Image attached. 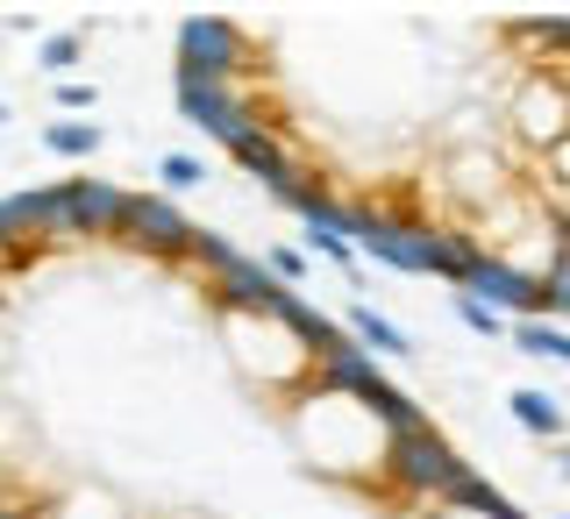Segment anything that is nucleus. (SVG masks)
<instances>
[{"label": "nucleus", "instance_id": "obj_21", "mask_svg": "<svg viewBox=\"0 0 570 519\" xmlns=\"http://www.w3.org/2000/svg\"><path fill=\"white\" fill-rule=\"evenodd\" d=\"M58 100L71 107V114H79V107H94V86H79V79H65V86H58Z\"/></svg>", "mask_w": 570, "mask_h": 519}, {"label": "nucleus", "instance_id": "obj_18", "mask_svg": "<svg viewBox=\"0 0 570 519\" xmlns=\"http://www.w3.org/2000/svg\"><path fill=\"white\" fill-rule=\"evenodd\" d=\"M450 307H456V320H463V328H471V335H499V328H507V320H499L492 307H478V299H463V292L450 299Z\"/></svg>", "mask_w": 570, "mask_h": 519}, {"label": "nucleus", "instance_id": "obj_22", "mask_svg": "<svg viewBox=\"0 0 570 519\" xmlns=\"http://www.w3.org/2000/svg\"><path fill=\"white\" fill-rule=\"evenodd\" d=\"M557 470H563V477H570V449H563V456H557Z\"/></svg>", "mask_w": 570, "mask_h": 519}, {"label": "nucleus", "instance_id": "obj_14", "mask_svg": "<svg viewBox=\"0 0 570 519\" xmlns=\"http://www.w3.org/2000/svg\"><path fill=\"white\" fill-rule=\"evenodd\" d=\"M513 349H521V356H542V363H557V370H570V335L549 328V320H521V328H513Z\"/></svg>", "mask_w": 570, "mask_h": 519}, {"label": "nucleus", "instance_id": "obj_5", "mask_svg": "<svg viewBox=\"0 0 570 519\" xmlns=\"http://www.w3.org/2000/svg\"><path fill=\"white\" fill-rule=\"evenodd\" d=\"M178 114H186L193 129H207L214 142H228V157H236L249 136H264L257 107H249L236 86H178Z\"/></svg>", "mask_w": 570, "mask_h": 519}, {"label": "nucleus", "instance_id": "obj_2", "mask_svg": "<svg viewBox=\"0 0 570 519\" xmlns=\"http://www.w3.org/2000/svg\"><path fill=\"white\" fill-rule=\"evenodd\" d=\"M243 64V29L222 14H186L178 22V86H228Z\"/></svg>", "mask_w": 570, "mask_h": 519}, {"label": "nucleus", "instance_id": "obj_7", "mask_svg": "<svg viewBox=\"0 0 570 519\" xmlns=\"http://www.w3.org/2000/svg\"><path fill=\"white\" fill-rule=\"evenodd\" d=\"M121 236H129L136 249H157V257H178V249L193 242V221L178 213L165 192H136L129 200V221H121Z\"/></svg>", "mask_w": 570, "mask_h": 519}, {"label": "nucleus", "instance_id": "obj_10", "mask_svg": "<svg viewBox=\"0 0 570 519\" xmlns=\"http://www.w3.org/2000/svg\"><path fill=\"white\" fill-rule=\"evenodd\" d=\"M507 413L521 420L528 435H542V441H563V427H570V413H563L557 399H549V391H534V385L513 391V399H507Z\"/></svg>", "mask_w": 570, "mask_h": 519}, {"label": "nucleus", "instance_id": "obj_4", "mask_svg": "<svg viewBox=\"0 0 570 519\" xmlns=\"http://www.w3.org/2000/svg\"><path fill=\"white\" fill-rule=\"evenodd\" d=\"M392 477H400L406 491H456V477H463V462H456V449L435 435V427H400L392 435Z\"/></svg>", "mask_w": 570, "mask_h": 519}, {"label": "nucleus", "instance_id": "obj_16", "mask_svg": "<svg viewBox=\"0 0 570 519\" xmlns=\"http://www.w3.org/2000/svg\"><path fill=\"white\" fill-rule=\"evenodd\" d=\"M157 178H165V186L178 192V186H200V178H207V164H200L193 150H165V157H157Z\"/></svg>", "mask_w": 570, "mask_h": 519}, {"label": "nucleus", "instance_id": "obj_3", "mask_svg": "<svg viewBox=\"0 0 570 519\" xmlns=\"http://www.w3.org/2000/svg\"><path fill=\"white\" fill-rule=\"evenodd\" d=\"M356 242H364L371 263H385V271H400V278H442V242H450V236H428V228H406V221H385V213H364Z\"/></svg>", "mask_w": 570, "mask_h": 519}, {"label": "nucleus", "instance_id": "obj_6", "mask_svg": "<svg viewBox=\"0 0 570 519\" xmlns=\"http://www.w3.org/2000/svg\"><path fill=\"white\" fill-rule=\"evenodd\" d=\"M65 228L71 236H115L121 221H129V200L136 192L107 186V178H65Z\"/></svg>", "mask_w": 570, "mask_h": 519}, {"label": "nucleus", "instance_id": "obj_12", "mask_svg": "<svg viewBox=\"0 0 570 519\" xmlns=\"http://www.w3.org/2000/svg\"><path fill=\"white\" fill-rule=\"evenodd\" d=\"M272 320H285V328H293L299 342H328V349H335V320H328V313H314L307 299L293 292V285H285V292H278V307H272Z\"/></svg>", "mask_w": 570, "mask_h": 519}, {"label": "nucleus", "instance_id": "obj_11", "mask_svg": "<svg viewBox=\"0 0 570 519\" xmlns=\"http://www.w3.org/2000/svg\"><path fill=\"white\" fill-rule=\"evenodd\" d=\"M350 328H356V342H364L371 356H414V335H406V328H392L385 313H371L364 299L350 307Z\"/></svg>", "mask_w": 570, "mask_h": 519}, {"label": "nucleus", "instance_id": "obj_20", "mask_svg": "<svg viewBox=\"0 0 570 519\" xmlns=\"http://www.w3.org/2000/svg\"><path fill=\"white\" fill-rule=\"evenodd\" d=\"M264 271H272L278 285H299V278H307V257H299V249H272V263H264Z\"/></svg>", "mask_w": 570, "mask_h": 519}, {"label": "nucleus", "instance_id": "obj_25", "mask_svg": "<svg viewBox=\"0 0 570 519\" xmlns=\"http://www.w3.org/2000/svg\"><path fill=\"white\" fill-rule=\"evenodd\" d=\"M0 519H8V506H0Z\"/></svg>", "mask_w": 570, "mask_h": 519}, {"label": "nucleus", "instance_id": "obj_17", "mask_svg": "<svg viewBox=\"0 0 570 519\" xmlns=\"http://www.w3.org/2000/svg\"><path fill=\"white\" fill-rule=\"evenodd\" d=\"M36 58H43V71L58 79V71L79 64V36H43V50H36Z\"/></svg>", "mask_w": 570, "mask_h": 519}, {"label": "nucleus", "instance_id": "obj_15", "mask_svg": "<svg viewBox=\"0 0 570 519\" xmlns=\"http://www.w3.org/2000/svg\"><path fill=\"white\" fill-rule=\"evenodd\" d=\"M542 313H570V242L557 249V263L542 278Z\"/></svg>", "mask_w": 570, "mask_h": 519}, {"label": "nucleus", "instance_id": "obj_24", "mask_svg": "<svg viewBox=\"0 0 570 519\" xmlns=\"http://www.w3.org/2000/svg\"><path fill=\"white\" fill-rule=\"evenodd\" d=\"M8 519H29V512H8Z\"/></svg>", "mask_w": 570, "mask_h": 519}, {"label": "nucleus", "instance_id": "obj_9", "mask_svg": "<svg viewBox=\"0 0 570 519\" xmlns=\"http://www.w3.org/2000/svg\"><path fill=\"white\" fill-rule=\"evenodd\" d=\"M236 164H243V171H257V178H264L272 192H285V186L299 178V171H293V157H285V142H278L272 129H264V136H249L243 150H236Z\"/></svg>", "mask_w": 570, "mask_h": 519}, {"label": "nucleus", "instance_id": "obj_8", "mask_svg": "<svg viewBox=\"0 0 570 519\" xmlns=\"http://www.w3.org/2000/svg\"><path fill=\"white\" fill-rule=\"evenodd\" d=\"M328 385L356 391L364 406L385 391V378H379V363H371V349H364V342H335V356H328Z\"/></svg>", "mask_w": 570, "mask_h": 519}, {"label": "nucleus", "instance_id": "obj_13", "mask_svg": "<svg viewBox=\"0 0 570 519\" xmlns=\"http://www.w3.org/2000/svg\"><path fill=\"white\" fill-rule=\"evenodd\" d=\"M43 150L50 157H94L100 150V121H86V114L50 121V129H43Z\"/></svg>", "mask_w": 570, "mask_h": 519}, {"label": "nucleus", "instance_id": "obj_23", "mask_svg": "<svg viewBox=\"0 0 570 519\" xmlns=\"http://www.w3.org/2000/svg\"><path fill=\"white\" fill-rule=\"evenodd\" d=\"M0 129H8V107H0Z\"/></svg>", "mask_w": 570, "mask_h": 519}, {"label": "nucleus", "instance_id": "obj_19", "mask_svg": "<svg viewBox=\"0 0 570 519\" xmlns=\"http://www.w3.org/2000/svg\"><path fill=\"white\" fill-rule=\"evenodd\" d=\"M307 249H314V257H328V263H343V271H350V249H356V242H343L335 228H307Z\"/></svg>", "mask_w": 570, "mask_h": 519}, {"label": "nucleus", "instance_id": "obj_1", "mask_svg": "<svg viewBox=\"0 0 570 519\" xmlns=\"http://www.w3.org/2000/svg\"><path fill=\"white\" fill-rule=\"evenodd\" d=\"M442 278H450L463 299L492 307L499 320H507V313H542V278L513 271V263H499V257H485V249H471L456 236H450V257H442Z\"/></svg>", "mask_w": 570, "mask_h": 519}]
</instances>
